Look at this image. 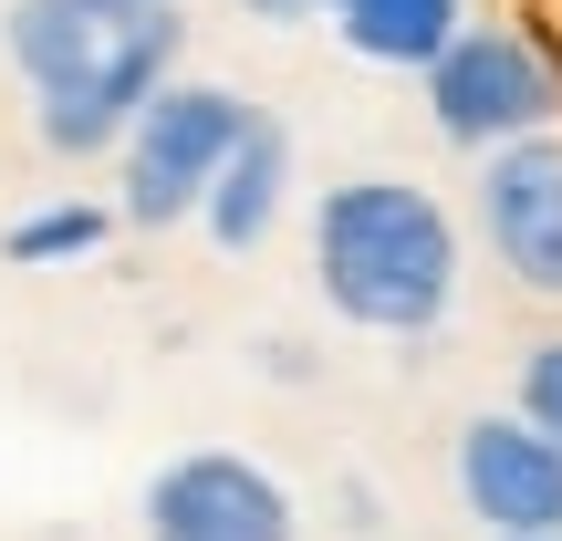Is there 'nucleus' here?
<instances>
[{
	"label": "nucleus",
	"mask_w": 562,
	"mask_h": 541,
	"mask_svg": "<svg viewBox=\"0 0 562 541\" xmlns=\"http://www.w3.org/2000/svg\"><path fill=\"white\" fill-rule=\"evenodd\" d=\"M469 32V0H334V42L385 74H427Z\"/></svg>",
	"instance_id": "obj_9"
},
{
	"label": "nucleus",
	"mask_w": 562,
	"mask_h": 541,
	"mask_svg": "<svg viewBox=\"0 0 562 541\" xmlns=\"http://www.w3.org/2000/svg\"><path fill=\"white\" fill-rule=\"evenodd\" d=\"M501 541H562V531H501Z\"/></svg>",
	"instance_id": "obj_13"
},
{
	"label": "nucleus",
	"mask_w": 562,
	"mask_h": 541,
	"mask_svg": "<svg viewBox=\"0 0 562 541\" xmlns=\"http://www.w3.org/2000/svg\"><path fill=\"white\" fill-rule=\"evenodd\" d=\"M250 21H313V11H334V0H240Z\"/></svg>",
	"instance_id": "obj_12"
},
{
	"label": "nucleus",
	"mask_w": 562,
	"mask_h": 541,
	"mask_svg": "<svg viewBox=\"0 0 562 541\" xmlns=\"http://www.w3.org/2000/svg\"><path fill=\"white\" fill-rule=\"evenodd\" d=\"M250 104L229 94V83H167L157 104L136 115V136H125V219L136 229H178V219H199L209 208V188H220V167L240 157V136H250Z\"/></svg>",
	"instance_id": "obj_4"
},
{
	"label": "nucleus",
	"mask_w": 562,
	"mask_h": 541,
	"mask_svg": "<svg viewBox=\"0 0 562 541\" xmlns=\"http://www.w3.org/2000/svg\"><path fill=\"white\" fill-rule=\"evenodd\" d=\"M136 11H178V0H136Z\"/></svg>",
	"instance_id": "obj_14"
},
{
	"label": "nucleus",
	"mask_w": 562,
	"mask_h": 541,
	"mask_svg": "<svg viewBox=\"0 0 562 541\" xmlns=\"http://www.w3.org/2000/svg\"><path fill=\"white\" fill-rule=\"evenodd\" d=\"M146 541H292V489L240 448H188L146 480Z\"/></svg>",
	"instance_id": "obj_5"
},
{
	"label": "nucleus",
	"mask_w": 562,
	"mask_h": 541,
	"mask_svg": "<svg viewBox=\"0 0 562 541\" xmlns=\"http://www.w3.org/2000/svg\"><path fill=\"white\" fill-rule=\"evenodd\" d=\"M459 500L490 541L501 531H562V438L510 406V417H469L459 427Z\"/></svg>",
	"instance_id": "obj_7"
},
{
	"label": "nucleus",
	"mask_w": 562,
	"mask_h": 541,
	"mask_svg": "<svg viewBox=\"0 0 562 541\" xmlns=\"http://www.w3.org/2000/svg\"><path fill=\"white\" fill-rule=\"evenodd\" d=\"M125 208H94V199H42V208H21L11 219V271H53V261H94L104 250V229H115Z\"/></svg>",
	"instance_id": "obj_10"
},
{
	"label": "nucleus",
	"mask_w": 562,
	"mask_h": 541,
	"mask_svg": "<svg viewBox=\"0 0 562 541\" xmlns=\"http://www.w3.org/2000/svg\"><path fill=\"white\" fill-rule=\"evenodd\" d=\"M480 229L531 302H562V136H521L480 157Z\"/></svg>",
	"instance_id": "obj_6"
},
{
	"label": "nucleus",
	"mask_w": 562,
	"mask_h": 541,
	"mask_svg": "<svg viewBox=\"0 0 562 541\" xmlns=\"http://www.w3.org/2000/svg\"><path fill=\"white\" fill-rule=\"evenodd\" d=\"M281 208H292V136L261 115V125L240 136V157L220 167V188H209L199 229L229 250V261H240V250H261V240H271V219H281Z\"/></svg>",
	"instance_id": "obj_8"
},
{
	"label": "nucleus",
	"mask_w": 562,
	"mask_h": 541,
	"mask_svg": "<svg viewBox=\"0 0 562 541\" xmlns=\"http://www.w3.org/2000/svg\"><path fill=\"white\" fill-rule=\"evenodd\" d=\"M427 115H438L448 146L501 157V146L562 125V63L521 32V21H469V32L427 63Z\"/></svg>",
	"instance_id": "obj_3"
},
{
	"label": "nucleus",
	"mask_w": 562,
	"mask_h": 541,
	"mask_svg": "<svg viewBox=\"0 0 562 541\" xmlns=\"http://www.w3.org/2000/svg\"><path fill=\"white\" fill-rule=\"evenodd\" d=\"M313 281L355 334H438L459 302V219L417 178H344L313 208Z\"/></svg>",
	"instance_id": "obj_2"
},
{
	"label": "nucleus",
	"mask_w": 562,
	"mask_h": 541,
	"mask_svg": "<svg viewBox=\"0 0 562 541\" xmlns=\"http://www.w3.org/2000/svg\"><path fill=\"white\" fill-rule=\"evenodd\" d=\"M21 83H32V136L53 157H125L136 115L178 83V11H136V0H11L0 21Z\"/></svg>",
	"instance_id": "obj_1"
},
{
	"label": "nucleus",
	"mask_w": 562,
	"mask_h": 541,
	"mask_svg": "<svg viewBox=\"0 0 562 541\" xmlns=\"http://www.w3.org/2000/svg\"><path fill=\"white\" fill-rule=\"evenodd\" d=\"M521 417L542 427V438H562V334L521 354Z\"/></svg>",
	"instance_id": "obj_11"
}]
</instances>
